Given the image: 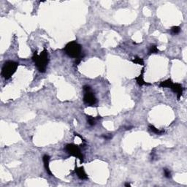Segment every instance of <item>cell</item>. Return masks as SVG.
<instances>
[{
    "label": "cell",
    "mask_w": 187,
    "mask_h": 187,
    "mask_svg": "<svg viewBox=\"0 0 187 187\" xmlns=\"http://www.w3.org/2000/svg\"><path fill=\"white\" fill-rule=\"evenodd\" d=\"M32 60L35 62V66L37 67V70L40 72H45L46 70L47 66L49 63V58H48V54L46 49H44L40 55L37 54V51H35L32 57Z\"/></svg>",
    "instance_id": "cell-1"
},
{
    "label": "cell",
    "mask_w": 187,
    "mask_h": 187,
    "mask_svg": "<svg viewBox=\"0 0 187 187\" xmlns=\"http://www.w3.org/2000/svg\"><path fill=\"white\" fill-rule=\"evenodd\" d=\"M65 54L71 58L78 59L81 57L82 46L76 41H72L68 43L65 47Z\"/></svg>",
    "instance_id": "cell-2"
},
{
    "label": "cell",
    "mask_w": 187,
    "mask_h": 187,
    "mask_svg": "<svg viewBox=\"0 0 187 187\" xmlns=\"http://www.w3.org/2000/svg\"><path fill=\"white\" fill-rule=\"evenodd\" d=\"M19 64L14 61H7L3 65L1 68V75L4 79L8 80L16 71Z\"/></svg>",
    "instance_id": "cell-3"
},
{
    "label": "cell",
    "mask_w": 187,
    "mask_h": 187,
    "mask_svg": "<svg viewBox=\"0 0 187 187\" xmlns=\"http://www.w3.org/2000/svg\"><path fill=\"white\" fill-rule=\"evenodd\" d=\"M159 86L161 88H170L172 89L173 92H175L177 94V98L178 100H180V97H181L182 94H183V86L178 83H173L171 79H167L166 80L161 82L159 83Z\"/></svg>",
    "instance_id": "cell-4"
},
{
    "label": "cell",
    "mask_w": 187,
    "mask_h": 187,
    "mask_svg": "<svg viewBox=\"0 0 187 187\" xmlns=\"http://www.w3.org/2000/svg\"><path fill=\"white\" fill-rule=\"evenodd\" d=\"M83 102L88 106H94L96 104V98L95 96L94 93L91 90V87L88 86H83Z\"/></svg>",
    "instance_id": "cell-5"
},
{
    "label": "cell",
    "mask_w": 187,
    "mask_h": 187,
    "mask_svg": "<svg viewBox=\"0 0 187 187\" xmlns=\"http://www.w3.org/2000/svg\"><path fill=\"white\" fill-rule=\"evenodd\" d=\"M65 150L67 154L73 156V157H76V158L79 159L80 160V162H83V155L82 154L81 151H80V148L78 146L75 144H67L65 148Z\"/></svg>",
    "instance_id": "cell-6"
},
{
    "label": "cell",
    "mask_w": 187,
    "mask_h": 187,
    "mask_svg": "<svg viewBox=\"0 0 187 187\" xmlns=\"http://www.w3.org/2000/svg\"><path fill=\"white\" fill-rule=\"evenodd\" d=\"M75 172L76 173V174L78 175V177L80 180H87V179H88V175H86L85 170H84V168L83 167H75Z\"/></svg>",
    "instance_id": "cell-7"
},
{
    "label": "cell",
    "mask_w": 187,
    "mask_h": 187,
    "mask_svg": "<svg viewBox=\"0 0 187 187\" xmlns=\"http://www.w3.org/2000/svg\"><path fill=\"white\" fill-rule=\"evenodd\" d=\"M43 163H44V167H45V168H46V170L47 173H48V175H50L51 176H53L52 173H51V170H50V167H49V162H50L49 156L47 155V154L43 156Z\"/></svg>",
    "instance_id": "cell-8"
},
{
    "label": "cell",
    "mask_w": 187,
    "mask_h": 187,
    "mask_svg": "<svg viewBox=\"0 0 187 187\" xmlns=\"http://www.w3.org/2000/svg\"><path fill=\"white\" fill-rule=\"evenodd\" d=\"M143 74H144V68H143L142 69V71H141V74L138 77L135 78V80H136L137 83H138V84L139 86H143V85H146V86H150L151 85V83H146L145 82L144 79H143Z\"/></svg>",
    "instance_id": "cell-9"
},
{
    "label": "cell",
    "mask_w": 187,
    "mask_h": 187,
    "mask_svg": "<svg viewBox=\"0 0 187 187\" xmlns=\"http://www.w3.org/2000/svg\"><path fill=\"white\" fill-rule=\"evenodd\" d=\"M149 130L151 131L153 133L156 134V135H162V134L165 133V130H163V129H158L157 128H156L154 126L151 125V124H150L149 126Z\"/></svg>",
    "instance_id": "cell-10"
},
{
    "label": "cell",
    "mask_w": 187,
    "mask_h": 187,
    "mask_svg": "<svg viewBox=\"0 0 187 187\" xmlns=\"http://www.w3.org/2000/svg\"><path fill=\"white\" fill-rule=\"evenodd\" d=\"M132 62H133L134 64H137V65H144V61L142 58H140L139 57H135V58L132 60Z\"/></svg>",
    "instance_id": "cell-11"
},
{
    "label": "cell",
    "mask_w": 187,
    "mask_h": 187,
    "mask_svg": "<svg viewBox=\"0 0 187 187\" xmlns=\"http://www.w3.org/2000/svg\"><path fill=\"white\" fill-rule=\"evenodd\" d=\"M159 52V49L157 48V46H155V45H153V46H151L150 47V48H149V55H151V54H158V53Z\"/></svg>",
    "instance_id": "cell-12"
},
{
    "label": "cell",
    "mask_w": 187,
    "mask_h": 187,
    "mask_svg": "<svg viewBox=\"0 0 187 187\" xmlns=\"http://www.w3.org/2000/svg\"><path fill=\"white\" fill-rule=\"evenodd\" d=\"M87 122L90 126H94L96 124V121L95 119L92 116H87Z\"/></svg>",
    "instance_id": "cell-13"
},
{
    "label": "cell",
    "mask_w": 187,
    "mask_h": 187,
    "mask_svg": "<svg viewBox=\"0 0 187 187\" xmlns=\"http://www.w3.org/2000/svg\"><path fill=\"white\" fill-rule=\"evenodd\" d=\"M180 32V28L179 27V26H173V27L171 28V32H172L173 34H174V35H177V34H178Z\"/></svg>",
    "instance_id": "cell-14"
},
{
    "label": "cell",
    "mask_w": 187,
    "mask_h": 187,
    "mask_svg": "<svg viewBox=\"0 0 187 187\" xmlns=\"http://www.w3.org/2000/svg\"><path fill=\"white\" fill-rule=\"evenodd\" d=\"M164 174H165V176L167 178H171V173L170 171V170L167 169V168H164Z\"/></svg>",
    "instance_id": "cell-15"
},
{
    "label": "cell",
    "mask_w": 187,
    "mask_h": 187,
    "mask_svg": "<svg viewBox=\"0 0 187 187\" xmlns=\"http://www.w3.org/2000/svg\"><path fill=\"white\" fill-rule=\"evenodd\" d=\"M112 134H109L108 135H104V138H105V139H110V138H112Z\"/></svg>",
    "instance_id": "cell-16"
},
{
    "label": "cell",
    "mask_w": 187,
    "mask_h": 187,
    "mask_svg": "<svg viewBox=\"0 0 187 187\" xmlns=\"http://www.w3.org/2000/svg\"><path fill=\"white\" fill-rule=\"evenodd\" d=\"M131 185H130V183H125V186L126 187H128V186H130Z\"/></svg>",
    "instance_id": "cell-17"
}]
</instances>
